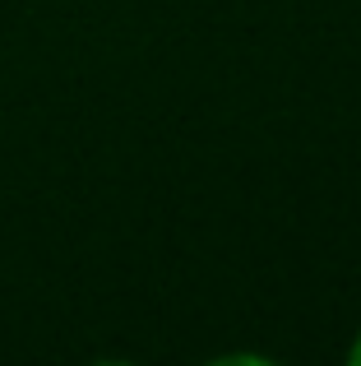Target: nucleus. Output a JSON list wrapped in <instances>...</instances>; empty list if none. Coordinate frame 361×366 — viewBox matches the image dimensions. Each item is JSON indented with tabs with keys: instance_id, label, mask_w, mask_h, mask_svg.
<instances>
[{
	"instance_id": "1",
	"label": "nucleus",
	"mask_w": 361,
	"mask_h": 366,
	"mask_svg": "<svg viewBox=\"0 0 361 366\" xmlns=\"http://www.w3.org/2000/svg\"><path fill=\"white\" fill-rule=\"evenodd\" d=\"M347 362L361 366V334H357V343H352V348H347Z\"/></svg>"
}]
</instances>
